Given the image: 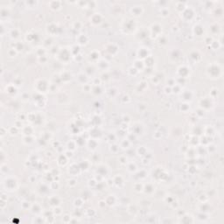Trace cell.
Instances as JSON below:
<instances>
[{"label":"cell","mask_w":224,"mask_h":224,"mask_svg":"<svg viewBox=\"0 0 224 224\" xmlns=\"http://www.w3.org/2000/svg\"><path fill=\"white\" fill-rule=\"evenodd\" d=\"M144 12V8L142 5H134L131 7L130 9V13L135 17H139L142 15V13Z\"/></svg>","instance_id":"cell-1"},{"label":"cell","mask_w":224,"mask_h":224,"mask_svg":"<svg viewBox=\"0 0 224 224\" xmlns=\"http://www.w3.org/2000/svg\"><path fill=\"white\" fill-rule=\"evenodd\" d=\"M62 5V3L61 1H51L48 3V6L53 11H59L61 10Z\"/></svg>","instance_id":"cell-2"},{"label":"cell","mask_w":224,"mask_h":224,"mask_svg":"<svg viewBox=\"0 0 224 224\" xmlns=\"http://www.w3.org/2000/svg\"><path fill=\"white\" fill-rule=\"evenodd\" d=\"M102 21V16L100 13H94L92 16L90 17V22L94 25L101 24Z\"/></svg>","instance_id":"cell-3"},{"label":"cell","mask_w":224,"mask_h":224,"mask_svg":"<svg viewBox=\"0 0 224 224\" xmlns=\"http://www.w3.org/2000/svg\"><path fill=\"white\" fill-rule=\"evenodd\" d=\"M25 4L27 7H37V5L39 4L38 1H26Z\"/></svg>","instance_id":"cell-4"},{"label":"cell","mask_w":224,"mask_h":224,"mask_svg":"<svg viewBox=\"0 0 224 224\" xmlns=\"http://www.w3.org/2000/svg\"><path fill=\"white\" fill-rule=\"evenodd\" d=\"M160 13H162L161 15L163 17H167L169 15V11H168L166 8H163V9H161Z\"/></svg>","instance_id":"cell-5"}]
</instances>
